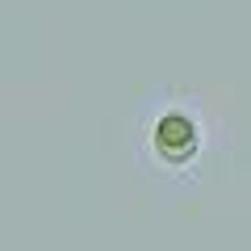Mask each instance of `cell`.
<instances>
[{"instance_id":"obj_1","label":"cell","mask_w":251,"mask_h":251,"mask_svg":"<svg viewBox=\"0 0 251 251\" xmlns=\"http://www.w3.org/2000/svg\"><path fill=\"white\" fill-rule=\"evenodd\" d=\"M193 147H197V126L188 122V117L180 113H168L159 126H155V151L168 155V159H184V155H193Z\"/></svg>"}]
</instances>
